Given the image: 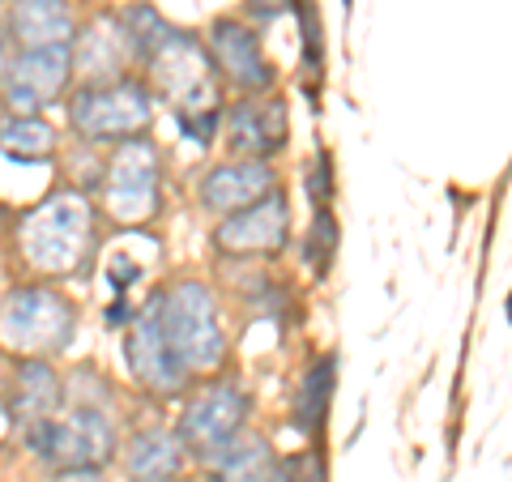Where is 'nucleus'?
Here are the masks:
<instances>
[{
	"label": "nucleus",
	"instance_id": "1a4fd4ad",
	"mask_svg": "<svg viewBox=\"0 0 512 482\" xmlns=\"http://www.w3.org/2000/svg\"><path fill=\"white\" fill-rule=\"evenodd\" d=\"M248 414V397L235 389V384H210L205 393H197L184 410V423H180V436L201 448V453H214V448L231 444L239 423Z\"/></svg>",
	"mask_w": 512,
	"mask_h": 482
},
{
	"label": "nucleus",
	"instance_id": "aec40b11",
	"mask_svg": "<svg viewBox=\"0 0 512 482\" xmlns=\"http://www.w3.org/2000/svg\"><path fill=\"white\" fill-rule=\"evenodd\" d=\"M56 146V133L52 124H43L35 116H9L0 120V154L9 158H22V163H39Z\"/></svg>",
	"mask_w": 512,
	"mask_h": 482
},
{
	"label": "nucleus",
	"instance_id": "20e7f679",
	"mask_svg": "<svg viewBox=\"0 0 512 482\" xmlns=\"http://www.w3.org/2000/svg\"><path fill=\"white\" fill-rule=\"evenodd\" d=\"M73 337V308L43 286H22L0 308V342L35 359L47 350H64Z\"/></svg>",
	"mask_w": 512,
	"mask_h": 482
},
{
	"label": "nucleus",
	"instance_id": "7ed1b4c3",
	"mask_svg": "<svg viewBox=\"0 0 512 482\" xmlns=\"http://www.w3.org/2000/svg\"><path fill=\"white\" fill-rule=\"evenodd\" d=\"M18 235H22L26 261L39 273H52V278L73 273L90 252V235H94L90 205L82 197H73V192H56V197H47L39 210H30L22 218Z\"/></svg>",
	"mask_w": 512,
	"mask_h": 482
},
{
	"label": "nucleus",
	"instance_id": "412c9836",
	"mask_svg": "<svg viewBox=\"0 0 512 482\" xmlns=\"http://www.w3.org/2000/svg\"><path fill=\"white\" fill-rule=\"evenodd\" d=\"M329 389H333V359L316 363L312 372H308V380H303L299 401H295V423H299V431H312L320 423V414H325V406H329Z\"/></svg>",
	"mask_w": 512,
	"mask_h": 482
},
{
	"label": "nucleus",
	"instance_id": "b1692460",
	"mask_svg": "<svg viewBox=\"0 0 512 482\" xmlns=\"http://www.w3.org/2000/svg\"><path fill=\"white\" fill-rule=\"evenodd\" d=\"M60 482H103V478L94 474V470H69V474H64Z\"/></svg>",
	"mask_w": 512,
	"mask_h": 482
},
{
	"label": "nucleus",
	"instance_id": "a211bd4d",
	"mask_svg": "<svg viewBox=\"0 0 512 482\" xmlns=\"http://www.w3.org/2000/svg\"><path fill=\"white\" fill-rule=\"evenodd\" d=\"M60 401V384H56V372L47 367L43 359H26L18 367V401L13 410L22 414V423H39V419H52Z\"/></svg>",
	"mask_w": 512,
	"mask_h": 482
},
{
	"label": "nucleus",
	"instance_id": "4468645a",
	"mask_svg": "<svg viewBox=\"0 0 512 482\" xmlns=\"http://www.w3.org/2000/svg\"><path fill=\"white\" fill-rule=\"evenodd\" d=\"M9 26H13V39H18L26 52L73 43V13L64 0H18Z\"/></svg>",
	"mask_w": 512,
	"mask_h": 482
},
{
	"label": "nucleus",
	"instance_id": "f03ea898",
	"mask_svg": "<svg viewBox=\"0 0 512 482\" xmlns=\"http://www.w3.org/2000/svg\"><path fill=\"white\" fill-rule=\"evenodd\" d=\"M158 325H163L171 359L184 372H214L227 355V337L218 325V303L210 286L201 282H175L158 299Z\"/></svg>",
	"mask_w": 512,
	"mask_h": 482
},
{
	"label": "nucleus",
	"instance_id": "2eb2a0df",
	"mask_svg": "<svg viewBox=\"0 0 512 482\" xmlns=\"http://www.w3.org/2000/svg\"><path fill=\"white\" fill-rule=\"evenodd\" d=\"M286 141V107L282 103H239L231 111V150L248 158L274 154Z\"/></svg>",
	"mask_w": 512,
	"mask_h": 482
},
{
	"label": "nucleus",
	"instance_id": "f8f14e48",
	"mask_svg": "<svg viewBox=\"0 0 512 482\" xmlns=\"http://www.w3.org/2000/svg\"><path fill=\"white\" fill-rule=\"evenodd\" d=\"M265 192H274V171H269L261 158H248V163H227L214 167L201 184V205L214 214H235L244 205L261 201Z\"/></svg>",
	"mask_w": 512,
	"mask_h": 482
},
{
	"label": "nucleus",
	"instance_id": "0eeeda50",
	"mask_svg": "<svg viewBox=\"0 0 512 482\" xmlns=\"http://www.w3.org/2000/svg\"><path fill=\"white\" fill-rule=\"evenodd\" d=\"M107 210L120 222H146L158 210V154L150 141L133 137L111 154Z\"/></svg>",
	"mask_w": 512,
	"mask_h": 482
},
{
	"label": "nucleus",
	"instance_id": "393cba45",
	"mask_svg": "<svg viewBox=\"0 0 512 482\" xmlns=\"http://www.w3.org/2000/svg\"><path fill=\"white\" fill-rule=\"evenodd\" d=\"M346 5H350V0H346Z\"/></svg>",
	"mask_w": 512,
	"mask_h": 482
},
{
	"label": "nucleus",
	"instance_id": "9b49d317",
	"mask_svg": "<svg viewBox=\"0 0 512 482\" xmlns=\"http://www.w3.org/2000/svg\"><path fill=\"white\" fill-rule=\"evenodd\" d=\"M128 367L154 393H175L184 384V367L171 359L163 325H158V299L137 316L133 333H128Z\"/></svg>",
	"mask_w": 512,
	"mask_h": 482
},
{
	"label": "nucleus",
	"instance_id": "4be33fe9",
	"mask_svg": "<svg viewBox=\"0 0 512 482\" xmlns=\"http://www.w3.org/2000/svg\"><path fill=\"white\" fill-rule=\"evenodd\" d=\"M312 261H329V252H333V218L329 214H316V227H312Z\"/></svg>",
	"mask_w": 512,
	"mask_h": 482
},
{
	"label": "nucleus",
	"instance_id": "423d86ee",
	"mask_svg": "<svg viewBox=\"0 0 512 482\" xmlns=\"http://www.w3.org/2000/svg\"><path fill=\"white\" fill-rule=\"evenodd\" d=\"M154 99L133 82H107L86 86L73 99V124L86 137H133L150 124Z\"/></svg>",
	"mask_w": 512,
	"mask_h": 482
},
{
	"label": "nucleus",
	"instance_id": "f3484780",
	"mask_svg": "<svg viewBox=\"0 0 512 482\" xmlns=\"http://www.w3.org/2000/svg\"><path fill=\"white\" fill-rule=\"evenodd\" d=\"M180 440L171 431H141L128 444V474L137 482H167L171 474H180Z\"/></svg>",
	"mask_w": 512,
	"mask_h": 482
},
{
	"label": "nucleus",
	"instance_id": "5701e85b",
	"mask_svg": "<svg viewBox=\"0 0 512 482\" xmlns=\"http://www.w3.org/2000/svg\"><path fill=\"white\" fill-rule=\"evenodd\" d=\"M282 9H291V0H252V13H261V18H274Z\"/></svg>",
	"mask_w": 512,
	"mask_h": 482
},
{
	"label": "nucleus",
	"instance_id": "39448f33",
	"mask_svg": "<svg viewBox=\"0 0 512 482\" xmlns=\"http://www.w3.org/2000/svg\"><path fill=\"white\" fill-rule=\"evenodd\" d=\"M30 448L64 470H94L111 457V427L99 410H73L69 419L30 423Z\"/></svg>",
	"mask_w": 512,
	"mask_h": 482
},
{
	"label": "nucleus",
	"instance_id": "6ab92c4d",
	"mask_svg": "<svg viewBox=\"0 0 512 482\" xmlns=\"http://www.w3.org/2000/svg\"><path fill=\"white\" fill-rule=\"evenodd\" d=\"M218 465H222V482H282L286 478L265 440L222 444Z\"/></svg>",
	"mask_w": 512,
	"mask_h": 482
},
{
	"label": "nucleus",
	"instance_id": "ddd939ff",
	"mask_svg": "<svg viewBox=\"0 0 512 482\" xmlns=\"http://www.w3.org/2000/svg\"><path fill=\"white\" fill-rule=\"evenodd\" d=\"M210 47H214V56L222 64V73H227L239 90H265L269 82H274V69L265 64L261 43H256V35H252L248 26H239V22H214Z\"/></svg>",
	"mask_w": 512,
	"mask_h": 482
},
{
	"label": "nucleus",
	"instance_id": "6e6552de",
	"mask_svg": "<svg viewBox=\"0 0 512 482\" xmlns=\"http://www.w3.org/2000/svg\"><path fill=\"white\" fill-rule=\"evenodd\" d=\"M73 73V52L69 47H39L9 64L5 73V103L13 116H35L43 103H52L56 94L69 86Z\"/></svg>",
	"mask_w": 512,
	"mask_h": 482
},
{
	"label": "nucleus",
	"instance_id": "9d476101",
	"mask_svg": "<svg viewBox=\"0 0 512 482\" xmlns=\"http://www.w3.org/2000/svg\"><path fill=\"white\" fill-rule=\"evenodd\" d=\"M286 222H291L286 197L282 192H265L261 201H252L244 210L222 218L218 248L222 252H274L286 239Z\"/></svg>",
	"mask_w": 512,
	"mask_h": 482
},
{
	"label": "nucleus",
	"instance_id": "f257e3e1",
	"mask_svg": "<svg viewBox=\"0 0 512 482\" xmlns=\"http://www.w3.org/2000/svg\"><path fill=\"white\" fill-rule=\"evenodd\" d=\"M150 73L158 94L184 116V128L192 124L197 137H210L214 128V107H218V82L214 64L205 56V47L188 35H171L150 52Z\"/></svg>",
	"mask_w": 512,
	"mask_h": 482
},
{
	"label": "nucleus",
	"instance_id": "dca6fc26",
	"mask_svg": "<svg viewBox=\"0 0 512 482\" xmlns=\"http://www.w3.org/2000/svg\"><path fill=\"white\" fill-rule=\"evenodd\" d=\"M128 35L120 18H111V13H103L99 22H94L86 35H82V52H77V64H82V73L90 77V82L107 86L111 77H120L124 69V52H128Z\"/></svg>",
	"mask_w": 512,
	"mask_h": 482
}]
</instances>
